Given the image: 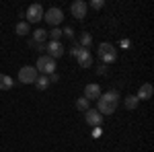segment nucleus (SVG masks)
<instances>
[{
    "label": "nucleus",
    "instance_id": "14",
    "mask_svg": "<svg viewBox=\"0 0 154 152\" xmlns=\"http://www.w3.org/2000/svg\"><path fill=\"white\" fill-rule=\"evenodd\" d=\"M12 78L11 76H6V74H0V91H11L12 88Z\"/></svg>",
    "mask_w": 154,
    "mask_h": 152
},
{
    "label": "nucleus",
    "instance_id": "1",
    "mask_svg": "<svg viewBox=\"0 0 154 152\" xmlns=\"http://www.w3.org/2000/svg\"><path fill=\"white\" fill-rule=\"evenodd\" d=\"M117 103H119V93L117 91H107L105 95H101L97 99V111L101 115H111L117 109Z\"/></svg>",
    "mask_w": 154,
    "mask_h": 152
},
{
    "label": "nucleus",
    "instance_id": "22",
    "mask_svg": "<svg viewBox=\"0 0 154 152\" xmlns=\"http://www.w3.org/2000/svg\"><path fill=\"white\" fill-rule=\"evenodd\" d=\"M101 134H103V129H101V126H97L93 129V138H101Z\"/></svg>",
    "mask_w": 154,
    "mask_h": 152
},
{
    "label": "nucleus",
    "instance_id": "10",
    "mask_svg": "<svg viewBox=\"0 0 154 152\" xmlns=\"http://www.w3.org/2000/svg\"><path fill=\"white\" fill-rule=\"evenodd\" d=\"M152 95H154V86L146 82V84L140 86V91H138L136 97H138V101H148V99H152Z\"/></svg>",
    "mask_w": 154,
    "mask_h": 152
},
{
    "label": "nucleus",
    "instance_id": "8",
    "mask_svg": "<svg viewBox=\"0 0 154 152\" xmlns=\"http://www.w3.org/2000/svg\"><path fill=\"white\" fill-rule=\"evenodd\" d=\"M70 11L76 19H84V17H86V11H88V4L82 2V0H76V2H72Z\"/></svg>",
    "mask_w": 154,
    "mask_h": 152
},
{
    "label": "nucleus",
    "instance_id": "16",
    "mask_svg": "<svg viewBox=\"0 0 154 152\" xmlns=\"http://www.w3.org/2000/svg\"><path fill=\"white\" fill-rule=\"evenodd\" d=\"M138 103H140V101H138V97H136V95H128V97H125V109L134 111V109L138 107Z\"/></svg>",
    "mask_w": 154,
    "mask_h": 152
},
{
    "label": "nucleus",
    "instance_id": "2",
    "mask_svg": "<svg viewBox=\"0 0 154 152\" xmlns=\"http://www.w3.org/2000/svg\"><path fill=\"white\" fill-rule=\"evenodd\" d=\"M99 60L103 64H113L117 60V49L111 45V43H101L99 45Z\"/></svg>",
    "mask_w": 154,
    "mask_h": 152
},
{
    "label": "nucleus",
    "instance_id": "6",
    "mask_svg": "<svg viewBox=\"0 0 154 152\" xmlns=\"http://www.w3.org/2000/svg\"><path fill=\"white\" fill-rule=\"evenodd\" d=\"M43 19V6L41 4H31L27 8V23H39Z\"/></svg>",
    "mask_w": 154,
    "mask_h": 152
},
{
    "label": "nucleus",
    "instance_id": "3",
    "mask_svg": "<svg viewBox=\"0 0 154 152\" xmlns=\"http://www.w3.org/2000/svg\"><path fill=\"white\" fill-rule=\"evenodd\" d=\"M35 68H37V72H41L43 76H45V74H54V72H56V60H51L49 56H39Z\"/></svg>",
    "mask_w": 154,
    "mask_h": 152
},
{
    "label": "nucleus",
    "instance_id": "13",
    "mask_svg": "<svg viewBox=\"0 0 154 152\" xmlns=\"http://www.w3.org/2000/svg\"><path fill=\"white\" fill-rule=\"evenodd\" d=\"M33 41H35V43H39V45H45V41H48V31L37 29L35 33H33Z\"/></svg>",
    "mask_w": 154,
    "mask_h": 152
},
{
    "label": "nucleus",
    "instance_id": "24",
    "mask_svg": "<svg viewBox=\"0 0 154 152\" xmlns=\"http://www.w3.org/2000/svg\"><path fill=\"white\" fill-rule=\"evenodd\" d=\"M48 80H49V84H51V82H58V80H60V76L56 74V72H54V74H49V78H48Z\"/></svg>",
    "mask_w": 154,
    "mask_h": 152
},
{
    "label": "nucleus",
    "instance_id": "7",
    "mask_svg": "<svg viewBox=\"0 0 154 152\" xmlns=\"http://www.w3.org/2000/svg\"><path fill=\"white\" fill-rule=\"evenodd\" d=\"M84 121H86L88 126L97 128V126H101V123H103V115H101L97 109H88V111H84Z\"/></svg>",
    "mask_w": 154,
    "mask_h": 152
},
{
    "label": "nucleus",
    "instance_id": "9",
    "mask_svg": "<svg viewBox=\"0 0 154 152\" xmlns=\"http://www.w3.org/2000/svg\"><path fill=\"white\" fill-rule=\"evenodd\" d=\"M45 49H48V56L51 60L62 58V54H64V47H62V43H60V41H49L48 45H45Z\"/></svg>",
    "mask_w": 154,
    "mask_h": 152
},
{
    "label": "nucleus",
    "instance_id": "17",
    "mask_svg": "<svg viewBox=\"0 0 154 152\" xmlns=\"http://www.w3.org/2000/svg\"><path fill=\"white\" fill-rule=\"evenodd\" d=\"M76 109H78V111H88V109H91V101H86V99H84V97H80V99H76Z\"/></svg>",
    "mask_w": 154,
    "mask_h": 152
},
{
    "label": "nucleus",
    "instance_id": "11",
    "mask_svg": "<svg viewBox=\"0 0 154 152\" xmlns=\"http://www.w3.org/2000/svg\"><path fill=\"white\" fill-rule=\"evenodd\" d=\"M99 97H101L99 84H86V86H84V99H86V101H93V99H99Z\"/></svg>",
    "mask_w": 154,
    "mask_h": 152
},
{
    "label": "nucleus",
    "instance_id": "18",
    "mask_svg": "<svg viewBox=\"0 0 154 152\" xmlns=\"http://www.w3.org/2000/svg\"><path fill=\"white\" fill-rule=\"evenodd\" d=\"M35 86L39 88V91H45V88L49 86V80H48V76H43V74H41V76H37V80H35Z\"/></svg>",
    "mask_w": 154,
    "mask_h": 152
},
{
    "label": "nucleus",
    "instance_id": "4",
    "mask_svg": "<svg viewBox=\"0 0 154 152\" xmlns=\"http://www.w3.org/2000/svg\"><path fill=\"white\" fill-rule=\"evenodd\" d=\"M37 76H39V72H37L35 66H23L19 70V80L23 84H33L37 80Z\"/></svg>",
    "mask_w": 154,
    "mask_h": 152
},
{
    "label": "nucleus",
    "instance_id": "23",
    "mask_svg": "<svg viewBox=\"0 0 154 152\" xmlns=\"http://www.w3.org/2000/svg\"><path fill=\"white\" fill-rule=\"evenodd\" d=\"M62 33H64V35H66V37H70V39H74V31H72L70 27H66V29H64Z\"/></svg>",
    "mask_w": 154,
    "mask_h": 152
},
{
    "label": "nucleus",
    "instance_id": "5",
    "mask_svg": "<svg viewBox=\"0 0 154 152\" xmlns=\"http://www.w3.org/2000/svg\"><path fill=\"white\" fill-rule=\"evenodd\" d=\"M43 19H45V23H49L51 27H58V25L64 21V12L60 11L58 6H54V8H49V11L43 12Z\"/></svg>",
    "mask_w": 154,
    "mask_h": 152
},
{
    "label": "nucleus",
    "instance_id": "15",
    "mask_svg": "<svg viewBox=\"0 0 154 152\" xmlns=\"http://www.w3.org/2000/svg\"><path fill=\"white\" fill-rule=\"evenodd\" d=\"M78 45L82 47V49H86V47L93 45V35L91 33H80V43Z\"/></svg>",
    "mask_w": 154,
    "mask_h": 152
},
{
    "label": "nucleus",
    "instance_id": "20",
    "mask_svg": "<svg viewBox=\"0 0 154 152\" xmlns=\"http://www.w3.org/2000/svg\"><path fill=\"white\" fill-rule=\"evenodd\" d=\"M48 37H51V41H60V37H62V31H60L58 27H54L51 31L48 33Z\"/></svg>",
    "mask_w": 154,
    "mask_h": 152
},
{
    "label": "nucleus",
    "instance_id": "12",
    "mask_svg": "<svg viewBox=\"0 0 154 152\" xmlns=\"http://www.w3.org/2000/svg\"><path fill=\"white\" fill-rule=\"evenodd\" d=\"M76 60H78V64H80L82 68H91V66H93V56H91L88 49H82V51L76 56Z\"/></svg>",
    "mask_w": 154,
    "mask_h": 152
},
{
    "label": "nucleus",
    "instance_id": "21",
    "mask_svg": "<svg viewBox=\"0 0 154 152\" xmlns=\"http://www.w3.org/2000/svg\"><path fill=\"white\" fill-rule=\"evenodd\" d=\"M91 6H93L95 11H101V8L105 6V2H103V0H93V2H91Z\"/></svg>",
    "mask_w": 154,
    "mask_h": 152
},
{
    "label": "nucleus",
    "instance_id": "19",
    "mask_svg": "<svg viewBox=\"0 0 154 152\" xmlns=\"http://www.w3.org/2000/svg\"><path fill=\"white\" fill-rule=\"evenodd\" d=\"M14 31H17V35H27V33H29V23H27V21H21V23L17 25V29H14Z\"/></svg>",
    "mask_w": 154,
    "mask_h": 152
}]
</instances>
